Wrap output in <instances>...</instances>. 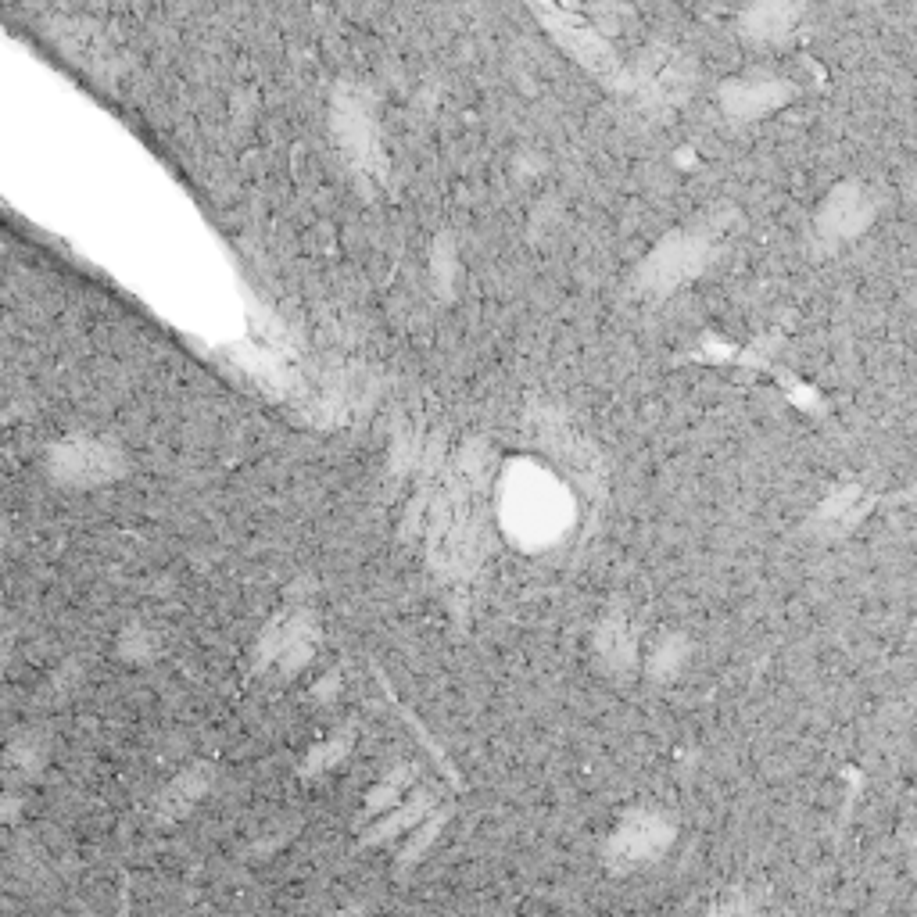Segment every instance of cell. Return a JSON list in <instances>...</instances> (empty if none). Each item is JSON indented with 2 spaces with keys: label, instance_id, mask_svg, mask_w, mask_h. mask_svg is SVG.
I'll list each match as a JSON object with an SVG mask.
<instances>
[{
  "label": "cell",
  "instance_id": "obj_1",
  "mask_svg": "<svg viewBox=\"0 0 917 917\" xmlns=\"http://www.w3.org/2000/svg\"><path fill=\"white\" fill-rule=\"evenodd\" d=\"M119 455L101 448L97 441H69L54 452V473L72 484H101L119 473Z\"/></svg>",
  "mask_w": 917,
  "mask_h": 917
}]
</instances>
